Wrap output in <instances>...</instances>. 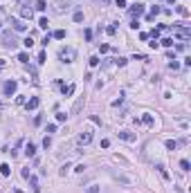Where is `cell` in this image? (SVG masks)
<instances>
[{
  "label": "cell",
  "instance_id": "36",
  "mask_svg": "<svg viewBox=\"0 0 191 193\" xmlns=\"http://www.w3.org/2000/svg\"><path fill=\"white\" fill-rule=\"evenodd\" d=\"M175 50H178V52H184V50H187V45H184V43H178V45H175Z\"/></svg>",
  "mask_w": 191,
  "mask_h": 193
},
{
  "label": "cell",
  "instance_id": "34",
  "mask_svg": "<svg viewBox=\"0 0 191 193\" xmlns=\"http://www.w3.org/2000/svg\"><path fill=\"white\" fill-rule=\"evenodd\" d=\"M99 52H101V54H108V52H110V45H101V47H99Z\"/></svg>",
  "mask_w": 191,
  "mask_h": 193
},
{
  "label": "cell",
  "instance_id": "4",
  "mask_svg": "<svg viewBox=\"0 0 191 193\" xmlns=\"http://www.w3.org/2000/svg\"><path fill=\"white\" fill-rule=\"evenodd\" d=\"M130 16H133V20L139 16H144V5L142 2H135V5H130Z\"/></svg>",
  "mask_w": 191,
  "mask_h": 193
},
{
  "label": "cell",
  "instance_id": "7",
  "mask_svg": "<svg viewBox=\"0 0 191 193\" xmlns=\"http://www.w3.org/2000/svg\"><path fill=\"white\" fill-rule=\"evenodd\" d=\"M79 144H81V146H86V144H90L92 142V133H88V130H83V133L79 135V139H77Z\"/></svg>",
  "mask_w": 191,
  "mask_h": 193
},
{
  "label": "cell",
  "instance_id": "42",
  "mask_svg": "<svg viewBox=\"0 0 191 193\" xmlns=\"http://www.w3.org/2000/svg\"><path fill=\"white\" fill-rule=\"evenodd\" d=\"M166 2H175V0H166Z\"/></svg>",
  "mask_w": 191,
  "mask_h": 193
},
{
  "label": "cell",
  "instance_id": "10",
  "mask_svg": "<svg viewBox=\"0 0 191 193\" xmlns=\"http://www.w3.org/2000/svg\"><path fill=\"white\" fill-rule=\"evenodd\" d=\"M25 155H27V157H34V155H36V146L32 142L25 144Z\"/></svg>",
  "mask_w": 191,
  "mask_h": 193
},
{
  "label": "cell",
  "instance_id": "16",
  "mask_svg": "<svg viewBox=\"0 0 191 193\" xmlns=\"http://www.w3.org/2000/svg\"><path fill=\"white\" fill-rule=\"evenodd\" d=\"M0 173H2V175L7 177L9 173H11V168H9V164H0Z\"/></svg>",
  "mask_w": 191,
  "mask_h": 193
},
{
  "label": "cell",
  "instance_id": "31",
  "mask_svg": "<svg viewBox=\"0 0 191 193\" xmlns=\"http://www.w3.org/2000/svg\"><path fill=\"white\" fill-rule=\"evenodd\" d=\"M115 63H117V65H119V67H124V65H126V63H128V61H126V59H122V56H119V59H115Z\"/></svg>",
  "mask_w": 191,
  "mask_h": 193
},
{
  "label": "cell",
  "instance_id": "39",
  "mask_svg": "<svg viewBox=\"0 0 191 193\" xmlns=\"http://www.w3.org/2000/svg\"><path fill=\"white\" fill-rule=\"evenodd\" d=\"M47 133H56V124H50L47 126Z\"/></svg>",
  "mask_w": 191,
  "mask_h": 193
},
{
  "label": "cell",
  "instance_id": "37",
  "mask_svg": "<svg viewBox=\"0 0 191 193\" xmlns=\"http://www.w3.org/2000/svg\"><path fill=\"white\" fill-rule=\"evenodd\" d=\"M34 124H36V126H41V124H43V117H41V115H36V119H34Z\"/></svg>",
  "mask_w": 191,
  "mask_h": 193
},
{
  "label": "cell",
  "instance_id": "15",
  "mask_svg": "<svg viewBox=\"0 0 191 193\" xmlns=\"http://www.w3.org/2000/svg\"><path fill=\"white\" fill-rule=\"evenodd\" d=\"M166 148H169V151H175V148H178V142H175V139H166Z\"/></svg>",
  "mask_w": 191,
  "mask_h": 193
},
{
  "label": "cell",
  "instance_id": "22",
  "mask_svg": "<svg viewBox=\"0 0 191 193\" xmlns=\"http://www.w3.org/2000/svg\"><path fill=\"white\" fill-rule=\"evenodd\" d=\"M180 168H182V171H189V168H191L189 160H180Z\"/></svg>",
  "mask_w": 191,
  "mask_h": 193
},
{
  "label": "cell",
  "instance_id": "19",
  "mask_svg": "<svg viewBox=\"0 0 191 193\" xmlns=\"http://www.w3.org/2000/svg\"><path fill=\"white\" fill-rule=\"evenodd\" d=\"M54 38H59V41H61V38H65V29H56V32L52 34Z\"/></svg>",
  "mask_w": 191,
  "mask_h": 193
},
{
  "label": "cell",
  "instance_id": "33",
  "mask_svg": "<svg viewBox=\"0 0 191 193\" xmlns=\"http://www.w3.org/2000/svg\"><path fill=\"white\" fill-rule=\"evenodd\" d=\"M43 146H45V148H50V146H52V139H50V135H47V137L43 139Z\"/></svg>",
  "mask_w": 191,
  "mask_h": 193
},
{
  "label": "cell",
  "instance_id": "32",
  "mask_svg": "<svg viewBox=\"0 0 191 193\" xmlns=\"http://www.w3.org/2000/svg\"><path fill=\"white\" fill-rule=\"evenodd\" d=\"M86 193H99V186H97V184L88 186V191H86Z\"/></svg>",
  "mask_w": 191,
  "mask_h": 193
},
{
  "label": "cell",
  "instance_id": "38",
  "mask_svg": "<svg viewBox=\"0 0 191 193\" xmlns=\"http://www.w3.org/2000/svg\"><path fill=\"white\" fill-rule=\"evenodd\" d=\"M38 63H45V52H38Z\"/></svg>",
  "mask_w": 191,
  "mask_h": 193
},
{
  "label": "cell",
  "instance_id": "6",
  "mask_svg": "<svg viewBox=\"0 0 191 193\" xmlns=\"http://www.w3.org/2000/svg\"><path fill=\"white\" fill-rule=\"evenodd\" d=\"M119 139H124V142H135V139H137V135L135 133H130V130H119Z\"/></svg>",
  "mask_w": 191,
  "mask_h": 193
},
{
  "label": "cell",
  "instance_id": "35",
  "mask_svg": "<svg viewBox=\"0 0 191 193\" xmlns=\"http://www.w3.org/2000/svg\"><path fill=\"white\" fill-rule=\"evenodd\" d=\"M169 67H171V70H178V67H180V63H178V61H171V63H169Z\"/></svg>",
  "mask_w": 191,
  "mask_h": 193
},
{
  "label": "cell",
  "instance_id": "3",
  "mask_svg": "<svg viewBox=\"0 0 191 193\" xmlns=\"http://www.w3.org/2000/svg\"><path fill=\"white\" fill-rule=\"evenodd\" d=\"M175 34H178L180 38H184V41H189V38H191V29H189V27H184L182 23L175 25Z\"/></svg>",
  "mask_w": 191,
  "mask_h": 193
},
{
  "label": "cell",
  "instance_id": "40",
  "mask_svg": "<svg viewBox=\"0 0 191 193\" xmlns=\"http://www.w3.org/2000/svg\"><path fill=\"white\" fill-rule=\"evenodd\" d=\"M83 36H86V41H90V38H92V32H90V29H86V32H83Z\"/></svg>",
  "mask_w": 191,
  "mask_h": 193
},
{
  "label": "cell",
  "instance_id": "8",
  "mask_svg": "<svg viewBox=\"0 0 191 193\" xmlns=\"http://www.w3.org/2000/svg\"><path fill=\"white\" fill-rule=\"evenodd\" d=\"M38 106H41V99H38V97H32L29 101H25V108L27 110H36Z\"/></svg>",
  "mask_w": 191,
  "mask_h": 193
},
{
  "label": "cell",
  "instance_id": "23",
  "mask_svg": "<svg viewBox=\"0 0 191 193\" xmlns=\"http://www.w3.org/2000/svg\"><path fill=\"white\" fill-rule=\"evenodd\" d=\"M72 92H74V85H68V88L63 85V94H65V97H70Z\"/></svg>",
  "mask_w": 191,
  "mask_h": 193
},
{
  "label": "cell",
  "instance_id": "5",
  "mask_svg": "<svg viewBox=\"0 0 191 193\" xmlns=\"http://www.w3.org/2000/svg\"><path fill=\"white\" fill-rule=\"evenodd\" d=\"M2 43H5L7 47H16V45H18L16 36H14L11 32H5V34H2Z\"/></svg>",
  "mask_w": 191,
  "mask_h": 193
},
{
  "label": "cell",
  "instance_id": "11",
  "mask_svg": "<svg viewBox=\"0 0 191 193\" xmlns=\"http://www.w3.org/2000/svg\"><path fill=\"white\" fill-rule=\"evenodd\" d=\"M81 108H83V97H79V99L74 101V106H72V115H77Z\"/></svg>",
  "mask_w": 191,
  "mask_h": 193
},
{
  "label": "cell",
  "instance_id": "17",
  "mask_svg": "<svg viewBox=\"0 0 191 193\" xmlns=\"http://www.w3.org/2000/svg\"><path fill=\"white\" fill-rule=\"evenodd\" d=\"M160 11H162V9H160V7H153V9H151V14H148L146 18H148V20H153V18H155L157 14H160Z\"/></svg>",
  "mask_w": 191,
  "mask_h": 193
},
{
  "label": "cell",
  "instance_id": "30",
  "mask_svg": "<svg viewBox=\"0 0 191 193\" xmlns=\"http://www.w3.org/2000/svg\"><path fill=\"white\" fill-rule=\"evenodd\" d=\"M47 25H50V23H47V18H41V20H38V27H43V29H47Z\"/></svg>",
  "mask_w": 191,
  "mask_h": 193
},
{
  "label": "cell",
  "instance_id": "21",
  "mask_svg": "<svg viewBox=\"0 0 191 193\" xmlns=\"http://www.w3.org/2000/svg\"><path fill=\"white\" fill-rule=\"evenodd\" d=\"M157 171H160V175L164 177V180H169V173H166V168L162 166V164H157Z\"/></svg>",
  "mask_w": 191,
  "mask_h": 193
},
{
  "label": "cell",
  "instance_id": "9",
  "mask_svg": "<svg viewBox=\"0 0 191 193\" xmlns=\"http://www.w3.org/2000/svg\"><path fill=\"white\" fill-rule=\"evenodd\" d=\"M11 25H14L16 32H25V29H27V25L23 23V20H18V18H11Z\"/></svg>",
  "mask_w": 191,
  "mask_h": 193
},
{
  "label": "cell",
  "instance_id": "12",
  "mask_svg": "<svg viewBox=\"0 0 191 193\" xmlns=\"http://www.w3.org/2000/svg\"><path fill=\"white\" fill-rule=\"evenodd\" d=\"M175 11H178V14H180L182 18H187V16H189V9L184 7V5H178V7H175Z\"/></svg>",
  "mask_w": 191,
  "mask_h": 193
},
{
  "label": "cell",
  "instance_id": "14",
  "mask_svg": "<svg viewBox=\"0 0 191 193\" xmlns=\"http://www.w3.org/2000/svg\"><path fill=\"white\" fill-rule=\"evenodd\" d=\"M160 45H162V47H173V38H162Z\"/></svg>",
  "mask_w": 191,
  "mask_h": 193
},
{
  "label": "cell",
  "instance_id": "13",
  "mask_svg": "<svg viewBox=\"0 0 191 193\" xmlns=\"http://www.w3.org/2000/svg\"><path fill=\"white\" fill-rule=\"evenodd\" d=\"M72 20H74V23H83V11H74Z\"/></svg>",
  "mask_w": 191,
  "mask_h": 193
},
{
  "label": "cell",
  "instance_id": "26",
  "mask_svg": "<svg viewBox=\"0 0 191 193\" xmlns=\"http://www.w3.org/2000/svg\"><path fill=\"white\" fill-rule=\"evenodd\" d=\"M23 45H25V47H32V45H34V38H32V36H27L25 41H23Z\"/></svg>",
  "mask_w": 191,
  "mask_h": 193
},
{
  "label": "cell",
  "instance_id": "1",
  "mask_svg": "<svg viewBox=\"0 0 191 193\" xmlns=\"http://www.w3.org/2000/svg\"><path fill=\"white\" fill-rule=\"evenodd\" d=\"M59 59L65 61V63H72V61L77 59V52L72 50V47H61L59 50Z\"/></svg>",
  "mask_w": 191,
  "mask_h": 193
},
{
  "label": "cell",
  "instance_id": "24",
  "mask_svg": "<svg viewBox=\"0 0 191 193\" xmlns=\"http://www.w3.org/2000/svg\"><path fill=\"white\" fill-rule=\"evenodd\" d=\"M142 121H144L146 126H153V117H151V115H144V117H142Z\"/></svg>",
  "mask_w": 191,
  "mask_h": 193
},
{
  "label": "cell",
  "instance_id": "41",
  "mask_svg": "<svg viewBox=\"0 0 191 193\" xmlns=\"http://www.w3.org/2000/svg\"><path fill=\"white\" fill-rule=\"evenodd\" d=\"M117 7H126V0H117Z\"/></svg>",
  "mask_w": 191,
  "mask_h": 193
},
{
  "label": "cell",
  "instance_id": "2",
  "mask_svg": "<svg viewBox=\"0 0 191 193\" xmlns=\"http://www.w3.org/2000/svg\"><path fill=\"white\" fill-rule=\"evenodd\" d=\"M18 83L14 81V79H9V81H5V85H2V92H5V97H11V94L16 92Z\"/></svg>",
  "mask_w": 191,
  "mask_h": 193
},
{
  "label": "cell",
  "instance_id": "25",
  "mask_svg": "<svg viewBox=\"0 0 191 193\" xmlns=\"http://www.w3.org/2000/svg\"><path fill=\"white\" fill-rule=\"evenodd\" d=\"M20 14H23V18H29V20H32V16H34V14H32V9H23Z\"/></svg>",
  "mask_w": 191,
  "mask_h": 193
},
{
  "label": "cell",
  "instance_id": "27",
  "mask_svg": "<svg viewBox=\"0 0 191 193\" xmlns=\"http://www.w3.org/2000/svg\"><path fill=\"white\" fill-rule=\"evenodd\" d=\"M65 119H68V115H65V112H56V121H59V124H61V121H65Z\"/></svg>",
  "mask_w": 191,
  "mask_h": 193
},
{
  "label": "cell",
  "instance_id": "29",
  "mask_svg": "<svg viewBox=\"0 0 191 193\" xmlns=\"http://www.w3.org/2000/svg\"><path fill=\"white\" fill-rule=\"evenodd\" d=\"M88 63H90V67H97V65H99V56H92Z\"/></svg>",
  "mask_w": 191,
  "mask_h": 193
},
{
  "label": "cell",
  "instance_id": "28",
  "mask_svg": "<svg viewBox=\"0 0 191 193\" xmlns=\"http://www.w3.org/2000/svg\"><path fill=\"white\" fill-rule=\"evenodd\" d=\"M27 180H29V184L34 186V189H38V180H36L34 175H29V177H27Z\"/></svg>",
  "mask_w": 191,
  "mask_h": 193
},
{
  "label": "cell",
  "instance_id": "18",
  "mask_svg": "<svg viewBox=\"0 0 191 193\" xmlns=\"http://www.w3.org/2000/svg\"><path fill=\"white\" fill-rule=\"evenodd\" d=\"M36 9H38V11H45V9H47L45 0H36Z\"/></svg>",
  "mask_w": 191,
  "mask_h": 193
},
{
  "label": "cell",
  "instance_id": "20",
  "mask_svg": "<svg viewBox=\"0 0 191 193\" xmlns=\"http://www.w3.org/2000/svg\"><path fill=\"white\" fill-rule=\"evenodd\" d=\"M18 61H20V63H27V61H29V54H27V52H20V54H18Z\"/></svg>",
  "mask_w": 191,
  "mask_h": 193
}]
</instances>
